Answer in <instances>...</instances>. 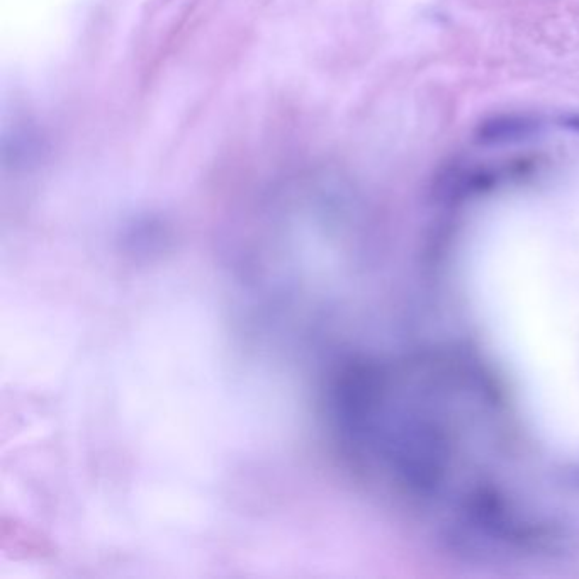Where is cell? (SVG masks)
Masks as SVG:
<instances>
[{
  "label": "cell",
  "instance_id": "6da1fadb",
  "mask_svg": "<svg viewBox=\"0 0 579 579\" xmlns=\"http://www.w3.org/2000/svg\"><path fill=\"white\" fill-rule=\"evenodd\" d=\"M538 131V123L533 117L524 114H501L484 119L476 128L477 143L506 145L520 143L528 140Z\"/></svg>",
  "mask_w": 579,
  "mask_h": 579
},
{
  "label": "cell",
  "instance_id": "7a4b0ae2",
  "mask_svg": "<svg viewBox=\"0 0 579 579\" xmlns=\"http://www.w3.org/2000/svg\"><path fill=\"white\" fill-rule=\"evenodd\" d=\"M561 126L571 129V131L578 133L579 135V114H566L559 119Z\"/></svg>",
  "mask_w": 579,
  "mask_h": 579
}]
</instances>
